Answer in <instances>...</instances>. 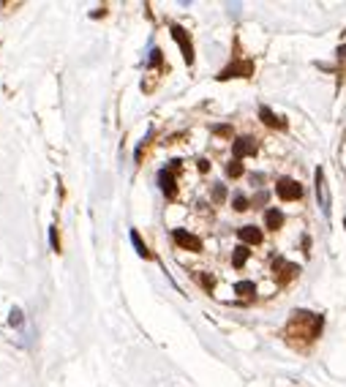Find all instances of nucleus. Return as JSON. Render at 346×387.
<instances>
[{"mask_svg":"<svg viewBox=\"0 0 346 387\" xmlns=\"http://www.w3.org/2000/svg\"><path fill=\"white\" fill-rule=\"evenodd\" d=\"M276 194L281 196V199H286V202H294V199H303V186L294 183V180H289V177H281L278 186H276Z\"/></svg>","mask_w":346,"mask_h":387,"instance_id":"nucleus-1","label":"nucleus"},{"mask_svg":"<svg viewBox=\"0 0 346 387\" xmlns=\"http://www.w3.org/2000/svg\"><path fill=\"white\" fill-rule=\"evenodd\" d=\"M172 240L186 251H202V240L191 232H186V229H172Z\"/></svg>","mask_w":346,"mask_h":387,"instance_id":"nucleus-2","label":"nucleus"},{"mask_svg":"<svg viewBox=\"0 0 346 387\" xmlns=\"http://www.w3.org/2000/svg\"><path fill=\"white\" fill-rule=\"evenodd\" d=\"M172 38L180 44L183 58H186V63H188V65H191V63H194V47H191V38H188V33L180 28V25H172Z\"/></svg>","mask_w":346,"mask_h":387,"instance_id":"nucleus-3","label":"nucleus"},{"mask_svg":"<svg viewBox=\"0 0 346 387\" xmlns=\"http://www.w3.org/2000/svg\"><path fill=\"white\" fill-rule=\"evenodd\" d=\"M253 74V63H243V60H235L232 65H226V68L218 74V79H232V76H251Z\"/></svg>","mask_w":346,"mask_h":387,"instance_id":"nucleus-4","label":"nucleus"},{"mask_svg":"<svg viewBox=\"0 0 346 387\" xmlns=\"http://www.w3.org/2000/svg\"><path fill=\"white\" fill-rule=\"evenodd\" d=\"M232 153H235V159H246V156H253L256 153V142L251 139V136H240V139H235V145H232Z\"/></svg>","mask_w":346,"mask_h":387,"instance_id":"nucleus-5","label":"nucleus"},{"mask_svg":"<svg viewBox=\"0 0 346 387\" xmlns=\"http://www.w3.org/2000/svg\"><path fill=\"white\" fill-rule=\"evenodd\" d=\"M177 166H180V161H172L169 169H161L158 172V183H161V188H164V194L169 196V199L175 196V177H172V172H175Z\"/></svg>","mask_w":346,"mask_h":387,"instance_id":"nucleus-6","label":"nucleus"},{"mask_svg":"<svg viewBox=\"0 0 346 387\" xmlns=\"http://www.w3.org/2000/svg\"><path fill=\"white\" fill-rule=\"evenodd\" d=\"M237 237H240L243 246H259L264 235H262V229H256V226H240L237 229Z\"/></svg>","mask_w":346,"mask_h":387,"instance_id":"nucleus-7","label":"nucleus"},{"mask_svg":"<svg viewBox=\"0 0 346 387\" xmlns=\"http://www.w3.org/2000/svg\"><path fill=\"white\" fill-rule=\"evenodd\" d=\"M259 118H262L264 126H270V129H286V120L278 118V115H273L270 106H259Z\"/></svg>","mask_w":346,"mask_h":387,"instance_id":"nucleus-8","label":"nucleus"},{"mask_svg":"<svg viewBox=\"0 0 346 387\" xmlns=\"http://www.w3.org/2000/svg\"><path fill=\"white\" fill-rule=\"evenodd\" d=\"M264 224H267V229H281L283 226V213L281 210H276V207H270V210L264 213Z\"/></svg>","mask_w":346,"mask_h":387,"instance_id":"nucleus-9","label":"nucleus"},{"mask_svg":"<svg viewBox=\"0 0 346 387\" xmlns=\"http://www.w3.org/2000/svg\"><path fill=\"white\" fill-rule=\"evenodd\" d=\"M316 194H319V202H322L324 213H330V199H327V191H324V172L316 169Z\"/></svg>","mask_w":346,"mask_h":387,"instance_id":"nucleus-10","label":"nucleus"},{"mask_svg":"<svg viewBox=\"0 0 346 387\" xmlns=\"http://www.w3.org/2000/svg\"><path fill=\"white\" fill-rule=\"evenodd\" d=\"M248 257H251L248 246H237V248H235V254H232V267H237V270H240L243 264L248 262Z\"/></svg>","mask_w":346,"mask_h":387,"instance_id":"nucleus-11","label":"nucleus"},{"mask_svg":"<svg viewBox=\"0 0 346 387\" xmlns=\"http://www.w3.org/2000/svg\"><path fill=\"white\" fill-rule=\"evenodd\" d=\"M131 243H134L136 246V254H139V257H150V251H147V246L145 243H142V237H139V232H136V229H131Z\"/></svg>","mask_w":346,"mask_h":387,"instance_id":"nucleus-12","label":"nucleus"},{"mask_svg":"<svg viewBox=\"0 0 346 387\" xmlns=\"http://www.w3.org/2000/svg\"><path fill=\"white\" fill-rule=\"evenodd\" d=\"M232 207H235L237 213H243V210H248V207H251V199H248V196H243V194H237L235 199H232Z\"/></svg>","mask_w":346,"mask_h":387,"instance_id":"nucleus-13","label":"nucleus"},{"mask_svg":"<svg viewBox=\"0 0 346 387\" xmlns=\"http://www.w3.org/2000/svg\"><path fill=\"white\" fill-rule=\"evenodd\" d=\"M226 175H229V177H240V175H243V164H240L237 159L229 161V164H226Z\"/></svg>","mask_w":346,"mask_h":387,"instance_id":"nucleus-14","label":"nucleus"},{"mask_svg":"<svg viewBox=\"0 0 346 387\" xmlns=\"http://www.w3.org/2000/svg\"><path fill=\"white\" fill-rule=\"evenodd\" d=\"M253 292H256V287H253L251 281H243V284H237V294H243V297H251Z\"/></svg>","mask_w":346,"mask_h":387,"instance_id":"nucleus-15","label":"nucleus"},{"mask_svg":"<svg viewBox=\"0 0 346 387\" xmlns=\"http://www.w3.org/2000/svg\"><path fill=\"white\" fill-rule=\"evenodd\" d=\"M251 205H256V207L267 205V191H259L256 196H253V199H251Z\"/></svg>","mask_w":346,"mask_h":387,"instance_id":"nucleus-16","label":"nucleus"},{"mask_svg":"<svg viewBox=\"0 0 346 387\" xmlns=\"http://www.w3.org/2000/svg\"><path fill=\"white\" fill-rule=\"evenodd\" d=\"M11 324H14V327H22V311H19V308H14V311H11Z\"/></svg>","mask_w":346,"mask_h":387,"instance_id":"nucleus-17","label":"nucleus"},{"mask_svg":"<svg viewBox=\"0 0 346 387\" xmlns=\"http://www.w3.org/2000/svg\"><path fill=\"white\" fill-rule=\"evenodd\" d=\"M223 196H226V188H223V186H216V188H213V199H216V202H221Z\"/></svg>","mask_w":346,"mask_h":387,"instance_id":"nucleus-18","label":"nucleus"},{"mask_svg":"<svg viewBox=\"0 0 346 387\" xmlns=\"http://www.w3.org/2000/svg\"><path fill=\"white\" fill-rule=\"evenodd\" d=\"M49 240H52V248L58 251V248H60V240H58V226H52V232H49Z\"/></svg>","mask_w":346,"mask_h":387,"instance_id":"nucleus-19","label":"nucleus"},{"mask_svg":"<svg viewBox=\"0 0 346 387\" xmlns=\"http://www.w3.org/2000/svg\"><path fill=\"white\" fill-rule=\"evenodd\" d=\"M150 65H161V49H153L150 52Z\"/></svg>","mask_w":346,"mask_h":387,"instance_id":"nucleus-20","label":"nucleus"},{"mask_svg":"<svg viewBox=\"0 0 346 387\" xmlns=\"http://www.w3.org/2000/svg\"><path fill=\"white\" fill-rule=\"evenodd\" d=\"M338 58L346 60V44H344V47H338Z\"/></svg>","mask_w":346,"mask_h":387,"instance_id":"nucleus-21","label":"nucleus"},{"mask_svg":"<svg viewBox=\"0 0 346 387\" xmlns=\"http://www.w3.org/2000/svg\"><path fill=\"white\" fill-rule=\"evenodd\" d=\"M344 226H346V218H344Z\"/></svg>","mask_w":346,"mask_h":387,"instance_id":"nucleus-22","label":"nucleus"}]
</instances>
